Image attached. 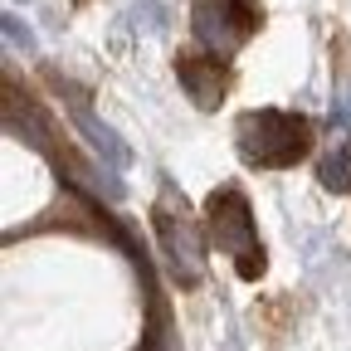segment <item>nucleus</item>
Here are the masks:
<instances>
[{
	"label": "nucleus",
	"mask_w": 351,
	"mask_h": 351,
	"mask_svg": "<svg viewBox=\"0 0 351 351\" xmlns=\"http://www.w3.org/2000/svg\"><path fill=\"white\" fill-rule=\"evenodd\" d=\"M234 147L249 166L288 171L313 152V122L302 112H288V108H258V112H244L234 122Z\"/></svg>",
	"instance_id": "1"
},
{
	"label": "nucleus",
	"mask_w": 351,
	"mask_h": 351,
	"mask_svg": "<svg viewBox=\"0 0 351 351\" xmlns=\"http://www.w3.org/2000/svg\"><path fill=\"white\" fill-rule=\"evenodd\" d=\"M5 39L15 44V49H25V54L34 49V29H29V25H25L20 15H5Z\"/></svg>",
	"instance_id": "9"
},
{
	"label": "nucleus",
	"mask_w": 351,
	"mask_h": 351,
	"mask_svg": "<svg viewBox=\"0 0 351 351\" xmlns=\"http://www.w3.org/2000/svg\"><path fill=\"white\" fill-rule=\"evenodd\" d=\"M317 181H322V191H332V195H346V191H351V152H346V147H332V152L317 161Z\"/></svg>",
	"instance_id": "8"
},
{
	"label": "nucleus",
	"mask_w": 351,
	"mask_h": 351,
	"mask_svg": "<svg viewBox=\"0 0 351 351\" xmlns=\"http://www.w3.org/2000/svg\"><path fill=\"white\" fill-rule=\"evenodd\" d=\"M5 127H10V137H20L25 147H34V152H44V156H54L49 127H44V117H39V108H34L29 98L20 103L15 83H5Z\"/></svg>",
	"instance_id": "7"
},
{
	"label": "nucleus",
	"mask_w": 351,
	"mask_h": 351,
	"mask_svg": "<svg viewBox=\"0 0 351 351\" xmlns=\"http://www.w3.org/2000/svg\"><path fill=\"white\" fill-rule=\"evenodd\" d=\"M176 78H181L186 98L200 108V112H215L230 93V73H225V59L210 54V49H186L176 54Z\"/></svg>",
	"instance_id": "5"
},
{
	"label": "nucleus",
	"mask_w": 351,
	"mask_h": 351,
	"mask_svg": "<svg viewBox=\"0 0 351 351\" xmlns=\"http://www.w3.org/2000/svg\"><path fill=\"white\" fill-rule=\"evenodd\" d=\"M263 25V5L258 0H195L191 5V29L200 39V49L230 59L258 34Z\"/></svg>",
	"instance_id": "4"
},
{
	"label": "nucleus",
	"mask_w": 351,
	"mask_h": 351,
	"mask_svg": "<svg viewBox=\"0 0 351 351\" xmlns=\"http://www.w3.org/2000/svg\"><path fill=\"white\" fill-rule=\"evenodd\" d=\"M152 230H156V244H161V254H166V263H171L176 283H181V288H195V283L205 278V234H200V225L191 219L186 200L176 195L171 181L161 186V200L152 205Z\"/></svg>",
	"instance_id": "3"
},
{
	"label": "nucleus",
	"mask_w": 351,
	"mask_h": 351,
	"mask_svg": "<svg viewBox=\"0 0 351 351\" xmlns=\"http://www.w3.org/2000/svg\"><path fill=\"white\" fill-rule=\"evenodd\" d=\"M54 88H59V93L69 98V112H73V122H78V132H83V137H88V147H93L112 171H122L127 161H132V152H127V142L117 137V132L108 127V122H98L93 117V108H88V98L78 93V88L69 83V78H54Z\"/></svg>",
	"instance_id": "6"
},
{
	"label": "nucleus",
	"mask_w": 351,
	"mask_h": 351,
	"mask_svg": "<svg viewBox=\"0 0 351 351\" xmlns=\"http://www.w3.org/2000/svg\"><path fill=\"white\" fill-rule=\"evenodd\" d=\"M205 230H210V244L219 254H230V263L239 269L244 283H258L269 258H263V244H258V225H254V210L244 200L239 186H219L210 200H205Z\"/></svg>",
	"instance_id": "2"
}]
</instances>
